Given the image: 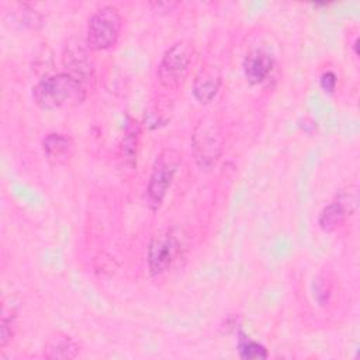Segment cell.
<instances>
[{"instance_id":"cell-1","label":"cell","mask_w":360,"mask_h":360,"mask_svg":"<svg viewBox=\"0 0 360 360\" xmlns=\"http://www.w3.org/2000/svg\"><path fill=\"white\" fill-rule=\"evenodd\" d=\"M83 82L70 73H58L39 80L32 89V98L42 110H56L69 101L83 98Z\"/></svg>"},{"instance_id":"cell-2","label":"cell","mask_w":360,"mask_h":360,"mask_svg":"<svg viewBox=\"0 0 360 360\" xmlns=\"http://www.w3.org/2000/svg\"><path fill=\"white\" fill-rule=\"evenodd\" d=\"M191 143L197 165L204 170L212 169L222 150L221 128L214 117L205 115L197 122L191 136Z\"/></svg>"},{"instance_id":"cell-3","label":"cell","mask_w":360,"mask_h":360,"mask_svg":"<svg viewBox=\"0 0 360 360\" xmlns=\"http://www.w3.org/2000/svg\"><path fill=\"white\" fill-rule=\"evenodd\" d=\"M122 30V18L117 7L104 6L89 20L87 46L94 51H105L114 46Z\"/></svg>"},{"instance_id":"cell-4","label":"cell","mask_w":360,"mask_h":360,"mask_svg":"<svg viewBox=\"0 0 360 360\" xmlns=\"http://www.w3.org/2000/svg\"><path fill=\"white\" fill-rule=\"evenodd\" d=\"M181 158L174 149H163L155 159L152 173L148 183V201L153 210L163 202L173 177L180 166Z\"/></svg>"},{"instance_id":"cell-5","label":"cell","mask_w":360,"mask_h":360,"mask_svg":"<svg viewBox=\"0 0 360 360\" xmlns=\"http://www.w3.org/2000/svg\"><path fill=\"white\" fill-rule=\"evenodd\" d=\"M193 59V46L187 41H179L172 45L162 56L158 77L162 86L167 89H177L186 77L188 66Z\"/></svg>"},{"instance_id":"cell-6","label":"cell","mask_w":360,"mask_h":360,"mask_svg":"<svg viewBox=\"0 0 360 360\" xmlns=\"http://www.w3.org/2000/svg\"><path fill=\"white\" fill-rule=\"evenodd\" d=\"M179 240L172 232H163L152 238L148 246V269L152 276H160L172 266L179 253Z\"/></svg>"},{"instance_id":"cell-7","label":"cell","mask_w":360,"mask_h":360,"mask_svg":"<svg viewBox=\"0 0 360 360\" xmlns=\"http://www.w3.org/2000/svg\"><path fill=\"white\" fill-rule=\"evenodd\" d=\"M359 202V191L356 186H349V191H343L339 194V197L323 207L318 217L319 228L323 232H332L336 228H339L347 215H350L356 208Z\"/></svg>"},{"instance_id":"cell-8","label":"cell","mask_w":360,"mask_h":360,"mask_svg":"<svg viewBox=\"0 0 360 360\" xmlns=\"http://www.w3.org/2000/svg\"><path fill=\"white\" fill-rule=\"evenodd\" d=\"M221 83V73L215 66L207 65L201 68L193 82V94L195 100L200 104L211 103L218 94Z\"/></svg>"},{"instance_id":"cell-9","label":"cell","mask_w":360,"mask_h":360,"mask_svg":"<svg viewBox=\"0 0 360 360\" xmlns=\"http://www.w3.org/2000/svg\"><path fill=\"white\" fill-rule=\"evenodd\" d=\"M42 150L46 160L53 166H62L69 162L73 155L75 143L70 136L65 134L52 132L42 141Z\"/></svg>"},{"instance_id":"cell-10","label":"cell","mask_w":360,"mask_h":360,"mask_svg":"<svg viewBox=\"0 0 360 360\" xmlns=\"http://www.w3.org/2000/svg\"><path fill=\"white\" fill-rule=\"evenodd\" d=\"M273 56L263 49L250 51L243 60V73L250 84L262 83L273 69Z\"/></svg>"},{"instance_id":"cell-11","label":"cell","mask_w":360,"mask_h":360,"mask_svg":"<svg viewBox=\"0 0 360 360\" xmlns=\"http://www.w3.org/2000/svg\"><path fill=\"white\" fill-rule=\"evenodd\" d=\"M63 65L68 69V73L73 75L79 80L84 83V80L90 79L93 73V63L89 58V53L80 44L69 45L63 55Z\"/></svg>"},{"instance_id":"cell-12","label":"cell","mask_w":360,"mask_h":360,"mask_svg":"<svg viewBox=\"0 0 360 360\" xmlns=\"http://www.w3.org/2000/svg\"><path fill=\"white\" fill-rule=\"evenodd\" d=\"M80 346L75 342L70 336L63 333H56L51 336L44 349V356L46 359H56V360H68L75 359L79 356Z\"/></svg>"},{"instance_id":"cell-13","label":"cell","mask_w":360,"mask_h":360,"mask_svg":"<svg viewBox=\"0 0 360 360\" xmlns=\"http://www.w3.org/2000/svg\"><path fill=\"white\" fill-rule=\"evenodd\" d=\"M238 353L242 359H266L267 350L263 345L252 340L245 333H239L238 338Z\"/></svg>"},{"instance_id":"cell-14","label":"cell","mask_w":360,"mask_h":360,"mask_svg":"<svg viewBox=\"0 0 360 360\" xmlns=\"http://www.w3.org/2000/svg\"><path fill=\"white\" fill-rule=\"evenodd\" d=\"M138 135H139V129L138 125H131L127 128L124 139H122V155L125 156V159L134 162V158L136 155V145H138Z\"/></svg>"},{"instance_id":"cell-15","label":"cell","mask_w":360,"mask_h":360,"mask_svg":"<svg viewBox=\"0 0 360 360\" xmlns=\"http://www.w3.org/2000/svg\"><path fill=\"white\" fill-rule=\"evenodd\" d=\"M15 328H17L15 315L4 314L1 318V323H0V347H6L7 343L13 339V336L15 333Z\"/></svg>"},{"instance_id":"cell-16","label":"cell","mask_w":360,"mask_h":360,"mask_svg":"<svg viewBox=\"0 0 360 360\" xmlns=\"http://www.w3.org/2000/svg\"><path fill=\"white\" fill-rule=\"evenodd\" d=\"M330 297V287L325 278L318 277L314 281V298L319 305H325Z\"/></svg>"},{"instance_id":"cell-17","label":"cell","mask_w":360,"mask_h":360,"mask_svg":"<svg viewBox=\"0 0 360 360\" xmlns=\"http://www.w3.org/2000/svg\"><path fill=\"white\" fill-rule=\"evenodd\" d=\"M336 83H338L336 75L330 70L322 73V76L319 79V84L325 93H333L336 89Z\"/></svg>"}]
</instances>
